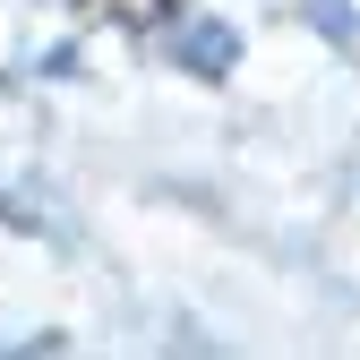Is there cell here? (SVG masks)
<instances>
[{
    "label": "cell",
    "mask_w": 360,
    "mask_h": 360,
    "mask_svg": "<svg viewBox=\"0 0 360 360\" xmlns=\"http://www.w3.org/2000/svg\"><path fill=\"white\" fill-rule=\"evenodd\" d=\"M77 18H95V26H120V34H155L180 18V0H77Z\"/></svg>",
    "instance_id": "cell-1"
}]
</instances>
